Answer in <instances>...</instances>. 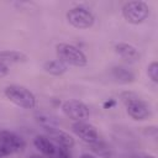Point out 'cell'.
<instances>
[{"mask_svg": "<svg viewBox=\"0 0 158 158\" xmlns=\"http://www.w3.org/2000/svg\"><path fill=\"white\" fill-rule=\"evenodd\" d=\"M121 100L126 107V112L135 121H144L152 115L149 104L132 91H122Z\"/></svg>", "mask_w": 158, "mask_h": 158, "instance_id": "6da1fadb", "label": "cell"}, {"mask_svg": "<svg viewBox=\"0 0 158 158\" xmlns=\"http://www.w3.org/2000/svg\"><path fill=\"white\" fill-rule=\"evenodd\" d=\"M56 54L59 60H62L68 67L83 68L88 65V57L83 52V49L73 43L59 42L56 44Z\"/></svg>", "mask_w": 158, "mask_h": 158, "instance_id": "7a4b0ae2", "label": "cell"}, {"mask_svg": "<svg viewBox=\"0 0 158 158\" xmlns=\"http://www.w3.org/2000/svg\"><path fill=\"white\" fill-rule=\"evenodd\" d=\"M4 95L10 102H12L14 105L21 109L31 110L37 106L36 95L23 85H19V84L7 85L4 89Z\"/></svg>", "mask_w": 158, "mask_h": 158, "instance_id": "3957f363", "label": "cell"}, {"mask_svg": "<svg viewBox=\"0 0 158 158\" xmlns=\"http://www.w3.org/2000/svg\"><path fill=\"white\" fill-rule=\"evenodd\" d=\"M149 6L143 0H131L122 5V17L131 25H139L149 16Z\"/></svg>", "mask_w": 158, "mask_h": 158, "instance_id": "277c9868", "label": "cell"}, {"mask_svg": "<svg viewBox=\"0 0 158 158\" xmlns=\"http://www.w3.org/2000/svg\"><path fill=\"white\" fill-rule=\"evenodd\" d=\"M65 19L68 23L78 30H86L90 28L95 23V16L94 14L83 6H74L69 9L65 14Z\"/></svg>", "mask_w": 158, "mask_h": 158, "instance_id": "5b68a950", "label": "cell"}, {"mask_svg": "<svg viewBox=\"0 0 158 158\" xmlns=\"http://www.w3.org/2000/svg\"><path fill=\"white\" fill-rule=\"evenodd\" d=\"M25 148V141L12 131H0V156H9Z\"/></svg>", "mask_w": 158, "mask_h": 158, "instance_id": "8992f818", "label": "cell"}, {"mask_svg": "<svg viewBox=\"0 0 158 158\" xmlns=\"http://www.w3.org/2000/svg\"><path fill=\"white\" fill-rule=\"evenodd\" d=\"M62 111L68 118L73 120L74 122L86 121V118H89L90 116L89 106L85 102L77 100V99H70V100L64 101L62 104Z\"/></svg>", "mask_w": 158, "mask_h": 158, "instance_id": "52a82bcc", "label": "cell"}, {"mask_svg": "<svg viewBox=\"0 0 158 158\" xmlns=\"http://www.w3.org/2000/svg\"><path fill=\"white\" fill-rule=\"evenodd\" d=\"M73 133L88 144L96 143L99 141V132L91 123L86 121H75L72 125Z\"/></svg>", "mask_w": 158, "mask_h": 158, "instance_id": "ba28073f", "label": "cell"}, {"mask_svg": "<svg viewBox=\"0 0 158 158\" xmlns=\"http://www.w3.org/2000/svg\"><path fill=\"white\" fill-rule=\"evenodd\" d=\"M46 132H47V137L56 144V146H59V147H64V148H68L70 149L73 146H74V138L65 131L60 130L58 126H54V127H48V128H44Z\"/></svg>", "mask_w": 158, "mask_h": 158, "instance_id": "9c48e42d", "label": "cell"}, {"mask_svg": "<svg viewBox=\"0 0 158 158\" xmlns=\"http://www.w3.org/2000/svg\"><path fill=\"white\" fill-rule=\"evenodd\" d=\"M114 49H115V53L118 54L122 59H125L127 62H131V63L138 62L139 58H141V53H139L138 48L136 46L131 44V43H127V42L116 43Z\"/></svg>", "mask_w": 158, "mask_h": 158, "instance_id": "30bf717a", "label": "cell"}, {"mask_svg": "<svg viewBox=\"0 0 158 158\" xmlns=\"http://www.w3.org/2000/svg\"><path fill=\"white\" fill-rule=\"evenodd\" d=\"M28 60V56L17 49H4L0 51V62L9 64H22Z\"/></svg>", "mask_w": 158, "mask_h": 158, "instance_id": "8fae6325", "label": "cell"}, {"mask_svg": "<svg viewBox=\"0 0 158 158\" xmlns=\"http://www.w3.org/2000/svg\"><path fill=\"white\" fill-rule=\"evenodd\" d=\"M111 77L114 78V80L118 84H131L136 80V75L131 69H127L126 67L122 65H115L111 68L110 70Z\"/></svg>", "mask_w": 158, "mask_h": 158, "instance_id": "7c38bea8", "label": "cell"}, {"mask_svg": "<svg viewBox=\"0 0 158 158\" xmlns=\"http://www.w3.org/2000/svg\"><path fill=\"white\" fill-rule=\"evenodd\" d=\"M33 146L36 147V149L46 157H54L56 153V144L47 137V136H42L38 135L33 138Z\"/></svg>", "mask_w": 158, "mask_h": 158, "instance_id": "4fadbf2b", "label": "cell"}, {"mask_svg": "<svg viewBox=\"0 0 158 158\" xmlns=\"http://www.w3.org/2000/svg\"><path fill=\"white\" fill-rule=\"evenodd\" d=\"M43 70L53 77H60L68 72V65L64 64L62 60L57 59H51L43 63Z\"/></svg>", "mask_w": 158, "mask_h": 158, "instance_id": "5bb4252c", "label": "cell"}, {"mask_svg": "<svg viewBox=\"0 0 158 158\" xmlns=\"http://www.w3.org/2000/svg\"><path fill=\"white\" fill-rule=\"evenodd\" d=\"M147 75L154 84L158 83V62L157 60H152L147 65Z\"/></svg>", "mask_w": 158, "mask_h": 158, "instance_id": "9a60e30c", "label": "cell"}, {"mask_svg": "<svg viewBox=\"0 0 158 158\" xmlns=\"http://www.w3.org/2000/svg\"><path fill=\"white\" fill-rule=\"evenodd\" d=\"M90 146H91V149H93L94 152H96L99 156L105 157V158H109V157H110V151H109V148H107L106 146H104L102 143H100V141H98L96 143H93V144H90Z\"/></svg>", "mask_w": 158, "mask_h": 158, "instance_id": "2e32d148", "label": "cell"}, {"mask_svg": "<svg viewBox=\"0 0 158 158\" xmlns=\"http://www.w3.org/2000/svg\"><path fill=\"white\" fill-rule=\"evenodd\" d=\"M54 157L56 158H72L69 149L68 148H64V147H59V146H56Z\"/></svg>", "mask_w": 158, "mask_h": 158, "instance_id": "e0dca14e", "label": "cell"}, {"mask_svg": "<svg viewBox=\"0 0 158 158\" xmlns=\"http://www.w3.org/2000/svg\"><path fill=\"white\" fill-rule=\"evenodd\" d=\"M9 73H10V68H9V65H6V64H4V63L0 62V78H5V77H7Z\"/></svg>", "mask_w": 158, "mask_h": 158, "instance_id": "ac0fdd59", "label": "cell"}, {"mask_svg": "<svg viewBox=\"0 0 158 158\" xmlns=\"http://www.w3.org/2000/svg\"><path fill=\"white\" fill-rule=\"evenodd\" d=\"M115 106H116V100L115 99H109V100L104 101V104H102L104 109H112Z\"/></svg>", "mask_w": 158, "mask_h": 158, "instance_id": "d6986e66", "label": "cell"}, {"mask_svg": "<svg viewBox=\"0 0 158 158\" xmlns=\"http://www.w3.org/2000/svg\"><path fill=\"white\" fill-rule=\"evenodd\" d=\"M79 158H96L95 156H93V154H90V153H83Z\"/></svg>", "mask_w": 158, "mask_h": 158, "instance_id": "ffe728a7", "label": "cell"}, {"mask_svg": "<svg viewBox=\"0 0 158 158\" xmlns=\"http://www.w3.org/2000/svg\"><path fill=\"white\" fill-rule=\"evenodd\" d=\"M30 158H48V157H46V156H40V154H33V156H31Z\"/></svg>", "mask_w": 158, "mask_h": 158, "instance_id": "44dd1931", "label": "cell"}, {"mask_svg": "<svg viewBox=\"0 0 158 158\" xmlns=\"http://www.w3.org/2000/svg\"><path fill=\"white\" fill-rule=\"evenodd\" d=\"M141 158H156L154 156H143V157H141Z\"/></svg>", "mask_w": 158, "mask_h": 158, "instance_id": "7402d4cb", "label": "cell"}]
</instances>
